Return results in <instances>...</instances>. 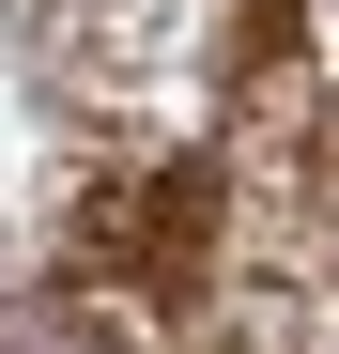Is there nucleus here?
I'll return each instance as SVG.
<instances>
[{
    "label": "nucleus",
    "instance_id": "nucleus-1",
    "mask_svg": "<svg viewBox=\"0 0 339 354\" xmlns=\"http://www.w3.org/2000/svg\"><path fill=\"white\" fill-rule=\"evenodd\" d=\"M0 354H62V339H0Z\"/></svg>",
    "mask_w": 339,
    "mask_h": 354
}]
</instances>
